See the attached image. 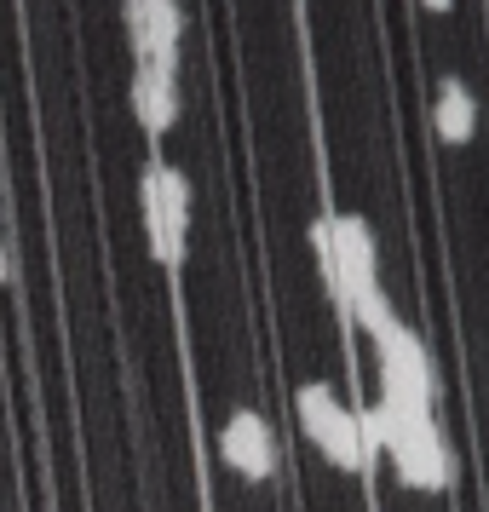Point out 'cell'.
Here are the masks:
<instances>
[{"label": "cell", "instance_id": "obj_8", "mask_svg": "<svg viewBox=\"0 0 489 512\" xmlns=\"http://www.w3.org/2000/svg\"><path fill=\"white\" fill-rule=\"evenodd\" d=\"M12 277V259H6V242H0V282Z\"/></svg>", "mask_w": 489, "mask_h": 512}, {"label": "cell", "instance_id": "obj_3", "mask_svg": "<svg viewBox=\"0 0 489 512\" xmlns=\"http://www.w3.org/2000/svg\"><path fill=\"white\" fill-rule=\"evenodd\" d=\"M294 415H300V432L317 449H323L328 466H340V472H369V455H363V432H357V415H351L340 397L328 392V386H300L294 392Z\"/></svg>", "mask_w": 489, "mask_h": 512}, {"label": "cell", "instance_id": "obj_4", "mask_svg": "<svg viewBox=\"0 0 489 512\" xmlns=\"http://www.w3.org/2000/svg\"><path fill=\"white\" fill-rule=\"evenodd\" d=\"M127 41L139 64L179 75V41H185V12L179 0H127Z\"/></svg>", "mask_w": 489, "mask_h": 512}, {"label": "cell", "instance_id": "obj_2", "mask_svg": "<svg viewBox=\"0 0 489 512\" xmlns=\"http://www.w3.org/2000/svg\"><path fill=\"white\" fill-rule=\"evenodd\" d=\"M139 208H144V236H150L156 265L179 271L185 265V231H190V179L179 167L150 162L139 185Z\"/></svg>", "mask_w": 489, "mask_h": 512}, {"label": "cell", "instance_id": "obj_1", "mask_svg": "<svg viewBox=\"0 0 489 512\" xmlns=\"http://www.w3.org/2000/svg\"><path fill=\"white\" fill-rule=\"evenodd\" d=\"M311 242H317V259H323V277L334 288L340 311H351L357 300L380 294V248H374L369 219H357V213L317 219L311 225Z\"/></svg>", "mask_w": 489, "mask_h": 512}, {"label": "cell", "instance_id": "obj_9", "mask_svg": "<svg viewBox=\"0 0 489 512\" xmlns=\"http://www.w3.org/2000/svg\"><path fill=\"white\" fill-rule=\"evenodd\" d=\"M426 6H432V12H449V0H426Z\"/></svg>", "mask_w": 489, "mask_h": 512}, {"label": "cell", "instance_id": "obj_6", "mask_svg": "<svg viewBox=\"0 0 489 512\" xmlns=\"http://www.w3.org/2000/svg\"><path fill=\"white\" fill-rule=\"evenodd\" d=\"M133 116L150 139H162L167 127L179 121V75L156 70V64H139L133 70Z\"/></svg>", "mask_w": 489, "mask_h": 512}, {"label": "cell", "instance_id": "obj_7", "mask_svg": "<svg viewBox=\"0 0 489 512\" xmlns=\"http://www.w3.org/2000/svg\"><path fill=\"white\" fill-rule=\"evenodd\" d=\"M472 127H478V104L466 93L461 81H443L438 87V133L443 144H466L472 139Z\"/></svg>", "mask_w": 489, "mask_h": 512}, {"label": "cell", "instance_id": "obj_5", "mask_svg": "<svg viewBox=\"0 0 489 512\" xmlns=\"http://www.w3.org/2000/svg\"><path fill=\"white\" fill-rule=\"evenodd\" d=\"M219 461L231 466L236 478H248V484H265L277 472V438H271L259 409H236L219 426Z\"/></svg>", "mask_w": 489, "mask_h": 512}]
</instances>
